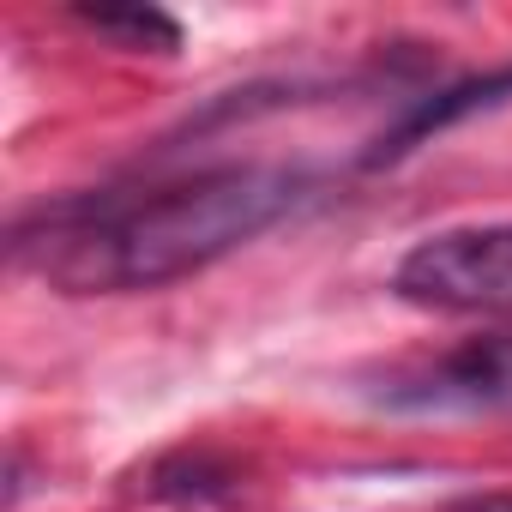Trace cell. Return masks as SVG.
Instances as JSON below:
<instances>
[{
	"label": "cell",
	"mask_w": 512,
	"mask_h": 512,
	"mask_svg": "<svg viewBox=\"0 0 512 512\" xmlns=\"http://www.w3.org/2000/svg\"><path fill=\"white\" fill-rule=\"evenodd\" d=\"M308 175L290 163H217L139 193H79L13 229V253L67 296L181 284L290 217Z\"/></svg>",
	"instance_id": "6da1fadb"
},
{
	"label": "cell",
	"mask_w": 512,
	"mask_h": 512,
	"mask_svg": "<svg viewBox=\"0 0 512 512\" xmlns=\"http://www.w3.org/2000/svg\"><path fill=\"white\" fill-rule=\"evenodd\" d=\"M79 25L97 37H115L121 49H151V55H169L181 43V25L151 7H97V13H79Z\"/></svg>",
	"instance_id": "5b68a950"
},
{
	"label": "cell",
	"mask_w": 512,
	"mask_h": 512,
	"mask_svg": "<svg viewBox=\"0 0 512 512\" xmlns=\"http://www.w3.org/2000/svg\"><path fill=\"white\" fill-rule=\"evenodd\" d=\"M362 398L392 416H488L512 410V332H482L434 356L362 374Z\"/></svg>",
	"instance_id": "3957f363"
},
{
	"label": "cell",
	"mask_w": 512,
	"mask_h": 512,
	"mask_svg": "<svg viewBox=\"0 0 512 512\" xmlns=\"http://www.w3.org/2000/svg\"><path fill=\"white\" fill-rule=\"evenodd\" d=\"M500 103H512V67H494V73H482V79H458V85H446V91L410 97L404 115L374 139V151H368L362 163H368V169L398 163V157L416 151L422 139H434V133H446V127H458V121H470V115H488V109H500Z\"/></svg>",
	"instance_id": "277c9868"
},
{
	"label": "cell",
	"mask_w": 512,
	"mask_h": 512,
	"mask_svg": "<svg viewBox=\"0 0 512 512\" xmlns=\"http://www.w3.org/2000/svg\"><path fill=\"white\" fill-rule=\"evenodd\" d=\"M446 512H512V488H482V494H458Z\"/></svg>",
	"instance_id": "8992f818"
},
{
	"label": "cell",
	"mask_w": 512,
	"mask_h": 512,
	"mask_svg": "<svg viewBox=\"0 0 512 512\" xmlns=\"http://www.w3.org/2000/svg\"><path fill=\"white\" fill-rule=\"evenodd\" d=\"M392 296L422 314H512V223L422 235L392 266Z\"/></svg>",
	"instance_id": "7a4b0ae2"
}]
</instances>
